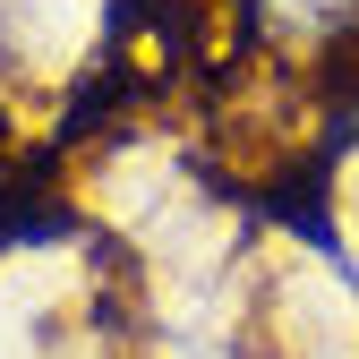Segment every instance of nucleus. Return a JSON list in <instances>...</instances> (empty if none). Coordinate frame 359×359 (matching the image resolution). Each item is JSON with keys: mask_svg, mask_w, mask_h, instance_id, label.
I'll return each instance as SVG.
<instances>
[{"mask_svg": "<svg viewBox=\"0 0 359 359\" xmlns=\"http://www.w3.org/2000/svg\"><path fill=\"white\" fill-rule=\"evenodd\" d=\"M257 9H274L283 26H342L359 0H257Z\"/></svg>", "mask_w": 359, "mask_h": 359, "instance_id": "1", "label": "nucleus"}]
</instances>
